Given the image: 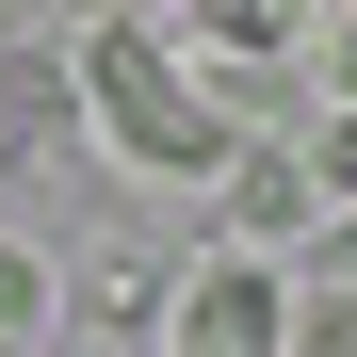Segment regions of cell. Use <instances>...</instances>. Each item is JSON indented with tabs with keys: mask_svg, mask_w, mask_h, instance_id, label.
<instances>
[{
	"mask_svg": "<svg viewBox=\"0 0 357 357\" xmlns=\"http://www.w3.org/2000/svg\"><path fill=\"white\" fill-rule=\"evenodd\" d=\"M309 66H325V114H357V17H325V33H309Z\"/></svg>",
	"mask_w": 357,
	"mask_h": 357,
	"instance_id": "8992f818",
	"label": "cell"
},
{
	"mask_svg": "<svg viewBox=\"0 0 357 357\" xmlns=\"http://www.w3.org/2000/svg\"><path fill=\"white\" fill-rule=\"evenodd\" d=\"M309 195H325V178H309V146H276V130L244 146V178H227V211H244V227H292Z\"/></svg>",
	"mask_w": 357,
	"mask_h": 357,
	"instance_id": "277c9868",
	"label": "cell"
},
{
	"mask_svg": "<svg viewBox=\"0 0 357 357\" xmlns=\"http://www.w3.org/2000/svg\"><path fill=\"white\" fill-rule=\"evenodd\" d=\"M49 309H66V292H49V260L0 227V357H33V341H49Z\"/></svg>",
	"mask_w": 357,
	"mask_h": 357,
	"instance_id": "5b68a950",
	"label": "cell"
},
{
	"mask_svg": "<svg viewBox=\"0 0 357 357\" xmlns=\"http://www.w3.org/2000/svg\"><path fill=\"white\" fill-rule=\"evenodd\" d=\"M162 357H292V276H276L260 244L195 260V276H178V325H162Z\"/></svg>",
	"mask_w": 357,
	"mask_h": 357,
	"instance_id": "7a4b0ae2",
	"label": "cell"
},
{
	"mask_svg": "<svg viewBox=\"0 0 357 357\" xmlns=\"http://www.w3.org/2000/svg\"><path fill=\"white\" fill-rule=\"evenodd\" d=\"M82 114H98V146L130 162V178H244V98H211L195 66H178V33L162 17H98L82 33Z\"/></svg>",
	"mask_w": 357,
	"mask_h": 357,
	"instance_id": "6da1fadb",
	"label": "cell"
},
{
	"mask_svg": "<svg viewBox=\"0 0 357 357\" xmlns=\"http://www.w3.org/2000/svg\"><path fill=\"white\" fill-rule=\"evenodd\" d=\"M162 33H178L195 82H211V66H292V49H309L292 17H260V0H195V17H162Z\"/></svg>",
	"mask_w": 357,
	"mask_h": 357,
	"instance_id": "3957f363",
	"label": "cell"
}]
</instances>
